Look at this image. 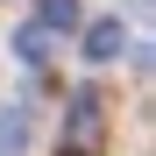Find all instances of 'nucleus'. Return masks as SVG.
Wrapping results in <instances>:
<instances>
[{
  "instance_id": "f257e3e1",
  "label": "nucleus",
  "mask_w": 156,
  "mask_h": 156,
  "mask_svg": "<svg viewBox=\"0 0 156 156\" xmlns=\"http://www.w3.org/2000/svg\"><path fill=\"white\" fill-rule=\"evenodd\" d=\"M99 142H107V92L99 85H78L64 99V149L71 156H99Z\"/></svg>"
},
{
  "instance_id": "f03ea898",
  "label": "nucleus",
  "mask_w": 156,
  "mask_h": 156,
  "mask_svg": "<svg viewBox=\"0 0 156 156\" xmlns=\"http://www.w3.org/2000/svg\"><path fill=\"white\" fill-rule=\"evenodd\" d=\"M85 64H114L121 50H128V29H121V14H99V21H85Z\"/></svg>"
},
{
  "instance_id": "7ed1b4c3",
  "label": "nucleus",
  "mask_w": 156,
  "mask_h": 156,
  "mask_svg": "<svg viewBox=\"0 0 156 156\" xmlns=\"http://www.w3.org/2000/svg\"><path fill=\"white\" fill-rule=\"evenodd\" d=\"M36 135V114H29V99H0V156H21Z\"/></svg>"
},
{
  "instance_id": "20e7f679",
  "label": "nucleus",
  "mask_w": 156,
  "mask_h": 156,
  "mask_svg": "<svg viewBox=\"0 0 156 156\" xmlns=\"http://www.w3.org/2000/svg\"><path fill=\"white\" fill-rule=\"evenodd\" d=\"M50 50H57V29H43V21H29V29L14 36V57L29 64V71H43V64H50Z\"/></svg>"
},
{
  "instance_id": "39448f33",
  "label": "nucleus",
  "mask_w": 156,
  "mask_h": 156,
  "mask_svg": "<svg viewBox=\"0 0 156 156\" xmlns=\"http://www.w3.org/2000/svg\"><path fill=\"white\" fill-rule=\"evenodd\" d=\"M36 21H43V29H78V0H36Z\"/></svg>"
},
{
  "instance_id": "423d86ee",
  "label": "nucleus",
  "mask_w": 156,
  "mask_h": 156,
  "mask_svg": "<svg viewBox=\"0 0 156 156\" xmlns=\"http://www.w3.org/2000/svg\"><path fill=\"white\" fill-rule=\"evenodd\" d=\"M128 7H142V14H149V0H128Z\"/></svg>"
},
{
  "instance_id": "0eeeda50",
  "label": "nucleus",
  "mask_w": 156,
  "mask_h": 156,
  "mask_svg": "<svg viewBox=\"0 0 156 156\" xmlns=\"http://www.w3.org/2000/svg\"><path fill=\"white\" fill-rule=\"evenodd\" d=\"M57 156H71V149H57Z\"/></svg>"
}]
</instances>
